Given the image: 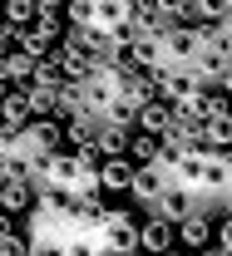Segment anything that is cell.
Here are the masks:
<instances>
[{
    "instance_id": "e0dca14e",
    "label": "cell",
    "mask_w": 232,
    "mask_h": 256,
    "mask_svg": "<svg viewBox=\"0 0 232 256\" xmlns=\"http://www.w3.org/2000/svg\"><path fill=\"white\" fill-rule=\"evenodd\" d=\"M202 148H232V108L227 114H212V118H202Z\"/></svg>"
},
{
    "instance_id": "ac0fdd59",
    "label": "cell",
    "mask_w": 232,
    "mask_h": 256,
    "mask_svg": "<svg viewBox=\"0 0 232 256\" xmlns=\"http://www.w3.org/2000/svg\"><path fill=\"white\" fill-rule=\"evenodd\" d=\"M0 124L5 128H25L30 124V104H25V89H10L0 98Z\"/></svg>"
},
{
    "instance_id": "3957f363",
    "label": "cell",
    "mask_w": 232,
    "mask_h": 256,
    "mask_svg": "<svg viewBox=\"0 0 232 256\" xmlns=\"http://www.w3.org/2000/svg\"><path fill=\"white\" fill-rule=\"evenodd\" d=\"M163 188H168V168H163V162H133V178H129V197H133V202L153 207Z\"/></svg>"
},
{
    "instance_id": "7a4b0ae2",
    "label": "cell",
    "mask_w": 232,
    "mask_h": 256,
    "mask_svg": "<svg viewBox=\"0 0 232 256\" xmlns=\"http://www.w3.org/2000/svg\"><path fill=\"white\" fill-rule=\"evenodd\" d=\"M158 40H163V64H193V54L202 50L207 30H198V25H168Z\"/></svg>"
},
{
    "instance_id": "277c9868",
    "label": "cell",
    "mask_w": 232,
    "mask_h": 256,
    "mask_svg": "<svg viewBox=\"0 0 232 256\" xmlns=\"http://www.w3.org/2000/svg\"><path fill=\"white\" fill-rule=\"evenodd\" d=\"M198 192L222 202V192H227V153L222 148H202L198 153Z\"/></svg>"
},
{
    "instance_id": "2e32d148",
    "label": "cell",
    "mask_w": 232,
    "mask_h": 256,
    "mask_svg": "<svg viewBox=\"0 0 232 256\" xmlns=\"http://www.w3.org/2000/svg\"><path fill=\"white\" fill-rule=\"evenodd\" d=\"M30 69H35V60H30V54H20V50L0 54V79H5L10 89H25V84H30Z\"/></svg>"
},
{
    "instance_id": "4316f807",
    "label": "cell",
    "mask_w": 232,
    "mask_h": 256,
    "mask_svg": "<svg viewBox=\"0 0 232 256\" xmlns=\"http://www.w3.org/2000/svg\"><path fill=\"white\" fill-rule=\"evenodd\" d=\"M10 232H15V217H10V212H0V236H10Z\"/></svg>"
},
{
    "instance_id": "f546056e",
    "label": "cell",
    "mask_w": 232,
    "mask_h": 256,
    "mask_svg": "<svg viewBox=\"0 0 232 256\" xmlns=\"http://www.w3.org/2000/svg\"><path fill=\"white\" fill-rule=\"evenodd\" d=\"M163 256H183V252H178V246H168V252H163Z\"/></svg>"
},
{
    "instance_id": "d6a6232c",
    "label": "cell",
    "mask_w": 232,
    "mask_h": 256,
    "mask_svg": "<svg viewBox=\"0 0 232 256\" xmlns=\"http://www.w3.org/2000/svg\"><path fill=\"white\" fill-rule=\"evenodd\" d=\"M0 5H5V0H0Z\"/></svg>"
},
{
    "instance_id": "30bf717a",
    "label": "cell",
    "mask_w": 232,
    "mask_h": 256,
    "mask_svg": "<svg viewBox=\"0 0 232 256\" xmlns=\"http://www.w3.org/2000/svg\"><path fill=\"white\" fill-rule=\"evenodd\" d=\"M124 54H129L133 69H158V64H163V40H158V34H129Z\"/></svg>"
},
{
    "instance_id": "1f68e13d",
    "label": "cell",
    "mask_w": 232,
    "mask_h": 256,
    "mask_svg": "<svg viewBox=\"0 0 232 256\" xmlns=\"http://www.w3.org/2000/svg\"><path fill=\"white\" fill-rule=\"evenodd\" d=\"M129 256H148V252H129Z\"/></svg>"
},
{
    "instance_id": "5bb4252c",
    "label": "cell",
    "mask_w": 232,
    "mask_h": 256,
    "mask_svg": "<svg viewBox=\"0 0 232 256\" xmlns=\"http://www.w3.org/2000/svg\"><path fill=\"white\" fill-rule=\"evenodd\" d=\"M133 162L129 158H99V188L104 192H129Z\"/></svg>"
},
{
    "instance_id": "9c48e42d",
    "label": "cell",
    "mask_w": 232,
    "mask_h": 256,
    "mask_svg": "<svg viewBox=\"0 0 232 256\" xmlns=\"http://www.w3.org/2000/svg\"><path fill=\"white\" fill-rule=\"evenodd\" d=\"M168 246H178V236H173V222H168V217H148V222L138 226V252L163 256Z\"/></svg>"
},
{
    "instance_id": "9a60e30c",
    "label": "cell",
    "mask_w": 232,
    "mask_h": 256,
    "mask_svg": "<svg viewBox=\"0 0 232 256\" xmlns=\"http://www.w3.org/2000/svg\"><path fill=\"white\" fill-rule=\"evenodd\" d=\"M35 207V188L30 182H20V178H5V188H0V212H30Z\"/></svg>"
},
{
    "instance_id": "6da1fadb",
    "label": "cell",
    "mask_w": 232,
    "mask_h": 256,
    "mask_svg": "<svg viewBox=\"0 0 232 256\" xmlns=\"http://www.w3.org/2000/svg\"><path fill=\"white\" fill-rule=\"evenodd\" d=\"M94 236H99L104 246H114L119 256L138 252V222H133L124 207H104L99 217H94Z\"/></svg>"
},
{
    "instance_id": "ffe728a7",
    "label": "cell",
    "mask_w": 232,
    "mask_h": 256,
    "mask_svg": "<svg viewBox=\"0 0 232 256\" xmlns=\"http://www.w3.org/2000/svg\"><path fill=\"white\" fill-rule=\"evenodd\" d=\"M35 15H40V5H35V0H5V5H0V20H5V25H15V30L35 25Z\"/></svg>"
},
{
    "instance_id": "d4e9b609",
    "label": "cell",
    "mask_w": 232,
    "mask_h": 256,
    "mask_svg": "<svg viewBox=\"0 0 232 256\" xmlns=\"http://www.w3.org/2000/svg\"><path fill=\"white\" fill-rule=\"evenodd\" d=\"M15 40H20V30L0 20V54H10V50H15Z\"/></svg>"
},
{
    "instance_id": "7402d4cb",
    "label": "cell",
    "mask_w": 232,
    "mask_h": 256,
    "mask_svg": "<svg viewBox=\"0 0 232 256\" xmlns=\"http://www.w3.org/2000/svg\"><path fill=\"white\" fill-rule=\"evenodd\" d=\"M30 30H40L45 40H50V44H60V34H65V15H60V10H40Z\"/></svg>"
},
{
    "instance_id": "d6986e66",
    "label": "cell",
    "mask_w": 232,
    "mask_h": 256,
    "mask_svg": "<svg viewBox=\"0 0 232 256\" xmlns=\"http://www.w3.org/2000/svg\"><path fill=\"white\" fill-rule=\"evenodd\" d=\"M25 104H30V118H55V89L50 84H25Z\"/></svg>"
},
{
    "instance_id": "5b68a950",
    "label": "cell",
    "mask_w": 232,
    "mask_h": 256,
    "mask_svg": "<svg viewBox=\"0 0 232 256\" xmlns=\"http://www.w3.org/2000/svg\"><path fill=\"white\" fill-rule=\"evenodd\" d=\"M148 212H153V217H168V222H183V217H193V212H198V192H193V188H178V182H168Z\"/></svg>"
},
{
    "instance_id": "f1b7e54d",
    "label": "cell",
    "mask_w": 232,
    "mask_h": 256,
    "mask_svg": "<svg viewBox=\"0 0 232 256\" xmlns=\"http://www.w3.org/2000/svg\"><path fill=\"white\" fill-rule=\"evenodd\" d=\"M193 256H222V252H217V246H198Z\"/></svg>"
},
{
    "instance_id": "cb8c5ba5",
    "label": "cell",
    "mask_w": 232,
    "mask_h": 256,
    "mask_svg": "<svg viewBox=\"0 0 232 256\" xmlns=\"http://www.w3.org/2000/svg\"><path fill=\"white\" fill-rule=\"evenodd\" d=\"M0 256H30V242L10 232V236H0Z\"/></svg>"
},
{
    "instance_id": "484cf974",
    "label": "cell",
    "mask_w": 232,
    "mask_h": 256,
    "mask_svg": "<svg viewBox=\"0 0 232 256\" xmlns=\"http://www.w3.org/2000/svg\"><path fill=\"white\" fill-rule=\"evenodd\" d=\"M217 89H222V94L232 98V64H227V69H222V74H217Z\"/></svg>"
},
{
    "instance_id": "ba28073f",
    "label": "cell",
    "mask_w": 232,
    "mask_h": 256,
    "mask_svg": "<svg viewBox=\"0 0 232 256\" xmlns=\"http://www.w3.org/2000/svg\"><path fill=\"white\" fill-rule=\"evenodd\" d=\"M99 114L94 108H79V114H69V118H60V133H65L69 148H84V143H94V133H99Z\"/></svg>"
},
{
    "instance_id": "603a6c76",
    "label": "cell",
    "mask_w": 232,
    "mask_h": 256,
    "mask_svg": "<svg viewBox=\"0 0 232 256\" xmlns=\"http://www.w3.org/2000/svg\"><path fill=\"white\" fill-rule=\"evenodd\" d=\"M60 15H65V25H89V20H94V5H89V0H65Z\"/></svg>"
},
{
    "instance_id": "83f0119b",
    "label": "cell",
    "mask_w": 232,
    "mask_h": 256,
    "mask_svg": "<svg viewBox=\"0 0 232 256\" xmlns=\"http://www.w3.org/2000/svg\"><path fill=\"white\" fill-rule=\"evenodd\" d=\"M35 5H40V10H60L65 0H35Z\"/></svg>"
},
{
    "instance_id": "4fadbf2b",
    "label": "cell",
    "mask_w": 232,
    "mask_h": 256,
    "mask_svg": "<svg viewBox=\"0 0 232 256\" xmlns=\"http://www.w3.org/2000/svg\"><path fill=\"white\" fill-rule=\"evenodd\" d=\"M25 138H30L40 153H55V148H65V133H60V118H30L25 124Z\"/></svg>"
},
{
    "instance_id": "4dcf8cb0",
    "label": "cell",
    "mask_w": 232,
    "mask_h": 256,
    "mask_svg": "<svg viewBox=\"0 0 232 256\" xmlns=\"http://www.w3.org/2000/svg\"><path fill=\"white\" fill-rule=\"evenodd\" d=\"M0 188H5V162H0Z\"/></svg>"
},
{
    "instance_id": "44dd1931",
    "label": "cell",
    "mask_w": 232,
    "mask_h": 256,
    "mask_svg": "<svg viewBox=\"0 0 232 256\" xmlns=\"http://www.w3.org/2000/svg\"><path fill=\"white\" fill-rule=\"evenodd\" d=\"M124 158H129V162H153V158H158V138L133 128V133H129V148H124Z\"/></svg>"
},
{
    "instance_id": "7c38bea8",
    "label": "cell",
    "mask_w": 232,
    "mask_h": 256,
    "mask_svg": "<svg viewBox=\"0 0 232 256\" xmlns=\"http://www.w3.org/2000/svg\"><path fill=\"white\" fill-rule=\"evenodd\" d=\"M129 133H133L129 124H99V133H94V143H89V148H94L99 158H124Z\"/></svg>"
},
{
    "instance_id": "8992f818",
    "label": "cell",
    "mask_w": 232,
    "mask_h": 256,
    "mask_svg": "<svg viewBox=\"0 0 232 256\" xmlns=\"http://www.w3.org/2000/svg\"><path fill=\"white\" fill-rule=\"evenodd\" d=\"M94 5V30L104 34H124V25H129V10H133V0H89Z\"/></svg>"
},
{
    "instance_id": "52a82bcc",
    "label": "cell",
    "mask_w": 232,
    "mask_h": 256,
    "mask_svg": "<svg viewBox=\"0 0 232 256\" xmlns=\"http://www.w3.org/2000/svg\"><path fill=\"white\" fill-rule=\"evenodd\" d=\"M133 128H138V133H153V138H163L168 128H173V104H163V98H148L143 108H133Z\"/></svg>"
},
{
    "instance_id": "8fae6325",
    "label": "cell",
    "mask_w": 232,
    "mask_h": 256,
    "mask_svg": "<svg viewBox=\"0 0 232 256\" xmlns=\"http://www.w3.org/2000/svg\"><path fill=\"white\" fill-rule=\"evenodd\" d=\"M173 236H178V246H188V252H198V246H212V217H183V222H173Z\"/></svg>"
}]
</instances>
